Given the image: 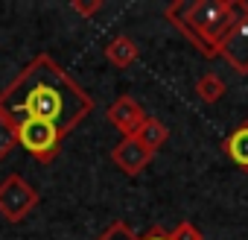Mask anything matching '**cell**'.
<instances>
[{
  "mask_svg": "<svg viewBox=\"0 0 248 240\" xmlns=\"http://www.w3.org/2000/svg\"><path fill=\"white\" fill-rule=\"evenodd\" d=\"M93 105V97L50 53L30 59L0 91V120L15 129L27 120H44L70 135L91 117Z\"/></svg>",
  "mask_w": 248,
  "mask_h": 240,
  "instance_id": "obj_1",
  "label": "cell"
},
{
  "mask_svg": "<svg viewBox=\"0 0 248 240\" xmlns=\"http://www.w3.org/2000/svg\"><path fill=\"white\" fill-rule=\"evenodd\" d=\"M248 0H175L164 9V18L204 56L216 59L225 38L236 27Z\"/></svg>",
  "mask_w": 248,
  "mask_h": 240,
  "instance_id": "obj_2",
  "label": "cell"
},
{
  "mask_svg": "<svg viewBox=\"0 0 248 240\" xmlns=\"http://www.w3.org/2000/svg\"><path fill=\"white\" fill-rule=\"evenodd\" d=\"M41 202L38 190L18 173H9L3 182H0V217L9 223H21L27 220L35 205Z\"/></svg>",
  "mask_w": 248,
  "mask_h": 240,
  "instance_id": "obj_3",
  "label": "cell"
},
{
  "mask_svg": "<svg viewBox=\"0 0 248 240\" xmlns=\"http://www.w3.org/2000/svg\"><path fill=\"white\" fill-rule=\"evenodd\" d=\"M62 141L64 135L59 132V126L44 123V120H27V123L18 126V147H24L41 164H50L59 155Z\"/></svg>",
  "mask_w": 248,
  "mask_h": 240,
  "instance_id": "obj_4",
  "label": "cell"
},
{
  "mask_svg": "<svg viewBox=\"0 0 248 240\" xmlns=\"http://www.w3.org/2000/svg\"><path fill=\"white\" fill-rule=\"evenodd\" d=\"M108 123L123 135V138H135L138 135V129L146 123V111H143V105L135 100V97H129V94H123V97H117L111 105H108Z\"/></svg>",
  "mask_w": 248,
  "mask_h": 240,
  "instance_id": "obj_5",
  "label": "cell"
},
{
  "mask_svg": "<svg viewBox=\"0 0 248 240\" xmlns=\"http://www.w3.org/2000/svg\"><path fill=\"white\" fill-rule=\"evenodd\" d=\"M219 56H222L239 76H248V3H245V12L239 15L236 27H233L231 35L225 38Z\"/></svg>",
  "mask_w": 248,
  "mask_h": 240,
  "instance_id": "obj_6",
  "label": "cell"
},
{
  "mask_svg": "<svg viewBox=\"0 0 248 240\" xmlns=\"http://www.w3.org/2000/svg\"><path fill=\"white\" fill-rule=\"evenodd\" d=\"M152 158H155V153H149L138 138H123L111 150V161L117 164V170H123L126 176H140L152 164Z\"/></svg>",
  "mask_w": 248,
  "mask_h": 240,
  "instance_id": "obj_7",
  "label": "cell"
},
{
  "mask_svg": "<svg viewBox=\"0 0 248 240\" xmlns=\"http://www.w3.org/2000/svg\"><path fill=\"white\" fill-rule=\"evenodd\" d=\"M138 56H140V47L129 35H117V38H111L105 44V59L114 68H132L138 62Z\"/></svg>",
  "mask_w": 248,
  "mask_h": 240,
  "instance_id": "obj_8",
  "label": "cell"
},
{
  "mask_svg": "<svg viewBox=\"0 0 248 240\" xmlns=\"http://www.w3.org/2000/svg\"><path fill=\"white\" fill-rule=\"evenodd\" d=\"M222 150H225V155H228L242 173H248V120H245L242 126H236V129L225 138Z\"/></svg>",
  "mask_w": 248,
  "mask_h": 240,
  "instance_id": "obj_9",
  "label": "cell"
},
{
  "mask_svg": "<svg viewBox=\"0 0 248 240\" xmlns=\"http://www.w3.org/2000/svg\"><path fill=\"white\" fill-rule=\"evenodd\" d=\"M135 138H138L149 153H158V150L170 141V129L161 123L158 117H146V123L138 129V135H135Z\"/></svg>",
  "mask_w": 248,
  "mask_h": 240,
  "instance_id": "obj_10",
  "label": "cell"
},
{
  "mask_svg": "<svg viewBox=\"0 0 248 240\" xmlns=\"http://www.w3.org/2000/svg\"><path fill=\"white\" fill-rule=\"evenodd\" d=\"M225 91H228V85H225V79L219 73H204V76L196 79V94H199L202 103L213 105V103H219L225 97Z\"/></svg>",
  "mask_w": 248,
  "mask_h": 240,
  "instance_id": "obj_11",
  "label": "cell"
},
{
  "mask_svg": "<svg viewBox=\"0 0 248 240\" xmlns=\"http://www.w3.org/2000/svg\"><path fill=\"white\" fill-rule=\"evenodd\" d=\"M96 240H140V234H138L126 220H117V223H111Z\"/></svg>",
  "mask_w": 248,
  "mask_h": 240,
  "instance_id": "obj_12",
  "label": "cell"
},
{
  "mask_svg": "<svg viewBox=\"0 0 248 240\" xmlns=\"http://www.w3.org/2000/svg\"><path fill=\"white\" fill-rule=\"evenodd\" d=\"M18 147V129L6 120H0V161H3L12 150Z\"/></svg>",
  "mask_w": 248,
  "mask_h": 240,
  "instance_id": "obj_13",
  "label": "cell"
},
{
  "mask_svg": "<svg viewBox=\"0 0 248 240\" xmlns=\"http://www.w3.org/2000/svg\"><path fill=\"white\" fill-rule=\"evenodd\" d=\"M170 240H204V234L193 225V223H187V220H181L172 231H170Z\"/></svg>",
  "mask_w": 248,
  "mask_h": 240,
  "instance_id": "obj_14",
  "label": "cell"
},
{
  "mask_svg": "<svg viewBox=\"0 0 248 240\" xmlns=\"http://www.w3.org/2000/svg\"><path fill=\"white\" fill-rule=\"evenodd\" d=\"M102 6H105L102 0H70V9H73L76 15H82V18H91V15H96Z\"/></svg>",
  "mask_w": 248,
  "mask_h": 240,
  "instance_id": "obj_15",
  "label": "cell"
},
{
  "mask_svg": "<svg viewBox=\"0 0 248 240\" xmlns=\"http://www.w3.org/2000/svg\"><path fill=\"white\" fill-rule=\"evenodd\" d=\"M140 240H170V231L161 228V225H152L146 234H140Z\"/></svg>",
  "mask_w": 248,
  "mask_h": 240,
  "instance_id": "obj_16",
  "label": "cell"
}]
</instances>
